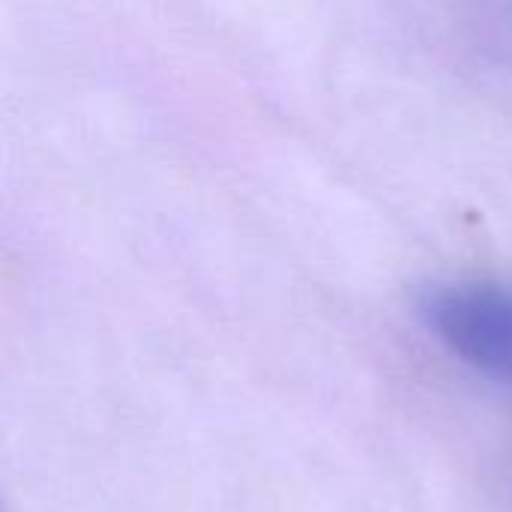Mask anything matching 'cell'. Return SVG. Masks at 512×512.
<instances>
[{
	"label": "cell",
	"mask_w": 512,
	"mask_h": 512,
	"mask_svg": "<svg viewBox=\"0 0 512 512\" xmlns=\"http://www.w3.org/2000/svg\"><path fill=\"white\" fill-rule=\"evenodd\" d=\"M423 321L462 363L512 384V288L498 282L438 285L423 297Z\"/></svg>",
	"instance_id": "1"
}]
</instances>
